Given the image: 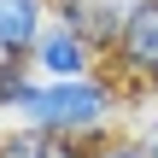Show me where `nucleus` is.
Listing matches in <instances>:
<instances>
[{"label": "nucleus", "instance_id": "1", "mask_svg": "<svg viewBox=\"0 0 158 158\" xmlns=\"http://www.w3.org/2000/svg\"><path fill=\"white\" fill-rule=\"evenodd\" d=\"M123 100L129 88L111 76V70H94V76H70V82H35L29 100L18 106V123L23 129H41L47 141H64V147H100L106 135H117L123 123Z\"/></svg>", "mask_w": 158, "mask_h": 158}, {"label": "nucleus", "instance_id": "2", "mask_svg": "<svg viewBox=\"0 0 158 158\" xmlns=\"http://www.w3.org/2000/svg\"><path fill=\"white\" fill-rule=\"evenodd\" d=\"M106 70L135 94L158 88V0H129V18L106 53Z\"/></svg>", "mask_w": 158, "mask_h": 158}, {"label": "nucleus", "instance_id": "3", "mask_svg": "<svg viewBox=\"0 0 158 158\" xmlns=\"http://www.w3.org/2000/svg\"><path fill=\"white\" fill-rule=\"evenodd\" d=\"M29 64H35V76H41V82H70V76H94V70H106V59H100L76 29H64L59 18L41 29V41H35V53H29Z\"/></svg>", "mask_w": 158, "mask_h": 158}, {"label": "nucleus", "instance_id": "4", "mask_svg": "<svg viewBox=\"0 0 158 158\" xmlns=\"http://www.w3.org/2000/svg\"><path fill=\"white\" fill-rule=\"evenodd\" d=\"M53 18H59L64 29H76V35L106 59L111 41H117V29H123V18H129V0H53Z\"/></svg>", "mask_w": 158, "mask_h": 158}, {"label": "nucleus", "instance_id": "5", "mask_svg": "<svg viewBox=\"0 0 158 158\" xmlns=\"http://www.w3.org/2000/svg\"><path fill=\"white\" fill-rule=\"evenodd\" d=\"M47 23L53 0H0V59H29Z\"/></svg>", "mask_w": 158, "mask_h": 158}, {"label": "nucleus", "instance_id": "6", "mask_svg": "<svg viewBox=\"0 0 158 158\" xmlns=\"http://www.w3.org/2000/svg\"><path fill=\"white\" fill-rule=\"evenodd\" d=\"M41 76H35V64L29 59H0V111L6 117H18V106L29 100V88H35Z\"/></svg>", "mask_w": 158, "mask_h": 158}, {"label": "nucleus", "instance_id": "7", "mask_svg": "<svg viewBox=\"0 0 158 158\" xmlns=\"http://www.w3.org/2000/svg\"><path fill=\"white\" fill-rule=\"evenodd\" d=\"M82 158H152V152H147V141H141L135 129H117V135H106L100 147H88Z\"/></svg>", "mask_w": 158, "mask_h": 158}, {"label": "nucleus", "instance_id": "8", "mask_svg": "<svg viewBox=\"0 0 158 158\" xmlns=\"http://www.w3.org/2000/svg\"><path fill=\"white\" fill-rule=\"evenodd\" d=\"M135 135L141 141H158V88L152 94H135Z\"/></svg>", "mask_w": 158, "mask_h": 158}, {"label": "nucleus", "instance_id": "9", "mask_svg": "<svg viewBox=\"0 0 158 158\" xmlns=\"http://www.w3.org/2000/svg\"><path fill=\"white\" fill-rule=\"evenodd\" d=\"M47 158H82V147H64V141H53V152Z\"/></svg>", "mask_w": 158, "mask_h": 158}, {"label": "nucleus", "instance_id": "10", "mask_svg": "<svg viewBox=\"0 0 158 158\" xmlns=\"http://www.w3.org/2000/svg\"><path fill=\"white\" fill-rule=\"evenodd\" d=\"M147 152H152V158H158V141H147Z\"/></svg>", "mask_w": 158, "mask_h": 158}]
</instances>
